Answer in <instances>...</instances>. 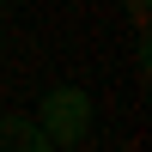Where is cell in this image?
I'll list each match as a JSON object with an SVG mask.
<instances>
[{
    "label": "cell",
    "mask_w": 152,
    "mask_h": 152,
    "mask_svg": "<svg viewBox=\"0 0 152 152\" xmlns=\"http://www.w3.org/2000/svg\"><path fill=\"white\" fill-rule=\"evenodd\" d=\"M91 116H97V104H91L85 85H55V91H43V104H37V128L49 134L55 152L91 140Z\"/></svg>",
    "instance_id": "1"
},
{
    "label": "cell",
    "mask_w": 152,
    "mask_h": 152,
    "mask_svg": "<svg viewBox=\"0 0 152 152\" xmlns=\"http://www.w3.org/2000/svg\"><path fill=\"white\" fill-rule=\"evenodd\" d=\"M0 152H55L37 116H0Z\"/></svg>",
    "instance_id": "2"
},
{
    "label": "cell",
    "mask_w": 152,
    "mask_h": 152,
    "mask_svg": "<svg viewBox=\"0 0 152 152\" xmlns=\"http://www.w3.org/2000/svg\"><path fill=\"white\" fill-rule=\"evenodd\" d=\"M0 24H6V6H0Z\"/></svg>",
    "instance_id": "3"
}]
</instances>
